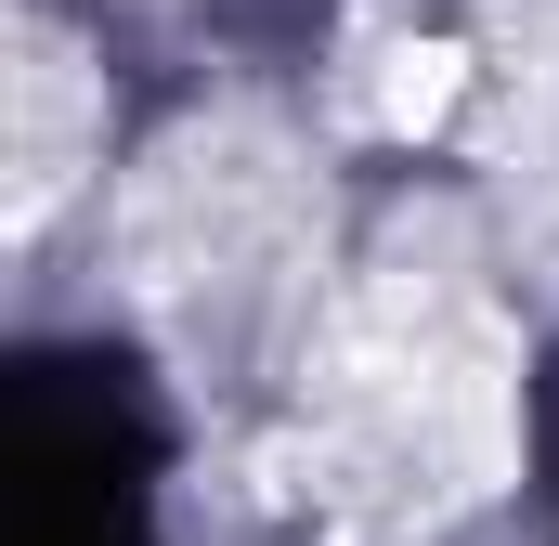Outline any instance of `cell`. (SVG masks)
I'll list each match as a JSON object with an SVG mask.
<instances>
[{
    "mask_svg": "<svg viewBox=\"0 0 559 546\" xmlns=\"http://www.w3.org/2000/svg\"><path fill=\"white\" fill-rule=\"evenodd\" d=\"M92 143H105V105L79 92V66H66L52 39H26V66H13V182H26V222L79 182Z\"/></svg>",
    "mask_w": 559,
    "mask_h": 546,
    "instance_id": "6da1fadb",
    "label": "cell"
}]
</instances>
